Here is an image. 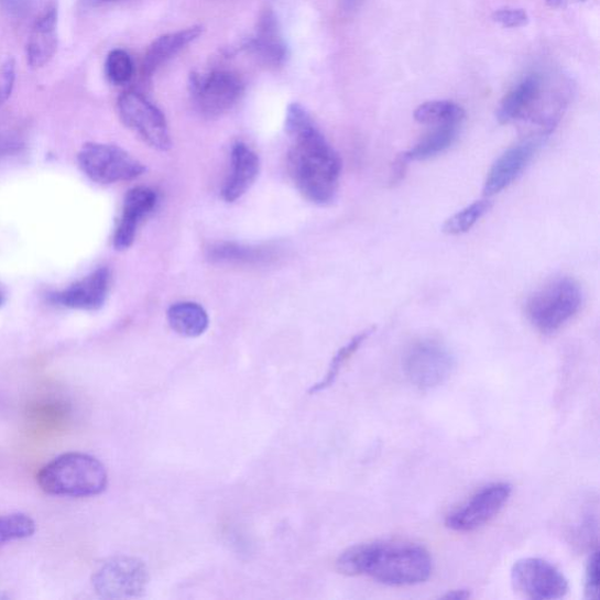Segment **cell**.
Listing matches in <instances>:
<instances>
[{
  "mask_svg": "<svg viewBox=\"0 0 600 600\" xmlns=\"http://www.w3.org/2000/svg\"><path fill=\"white\" fill-rule=\"evenodd\" d=\"M285 127L293 141L287 154L291 178L308 201L316 205L330 204L337 194L341 175L339 154L299 103L288 106Z\"/></svg>",
  "mask_w": 600,
  "mask_h": 600,
  "instance_id": "1",
  "label": "cell"
},
{
  "mask_svg": "<svg viewBox=\"0 0 600 600\" xmlns=\"http://www.w3.org/2000/svg\"><path fill=\"white\" fill-rule=\"evenodd\" d=\"M337 569L342 575L368 576L390 587H411L430 577L433 560L421 545L372 542L343 552L337 560Z\"/></svg>",
  "mask_w": 600,
  "mask_h": 600,
  "instance_id": "2",
  "label": "cell"
},
{
  "mask_svg": "<svg viewBox=\"0 0 600 600\" xmlns=\"http://www.w3.org/2000/svg\"><path fill=\"white\" fill-rule=\"evenodd\" d=\"M108 476L95 457L79 451L65 452L45 465L36 474V483L53 497L89 498L105 492Z\"/></svg>",
  "mask_w": 600,
  "mask_h": 600,
  "instance_id": "3",
  "label": "cell"
},
{
  "mask_svg": "<svg viewBox=\"0 0 600 600\" xmlns=\"http://www.w3.org/2000/svg\"><path fill=\"white\" fill-rule=\"evenodd\" d=\"M583 298L577 281L559 277L535 291L526 301L525 313L539 332L552 335L579 313Z\"/></svg>",
  "mask_w": 600,
  "mask_h": 600,
  "instance_id": "4",
  "label": "cell"
},
{
  "mask_svg": "<svg viewBox=\"0 0 600 600\" xmlns=\"http://www.w3.org/2000/svg\"><path fill=\"white\" fill-rule=\"evenodd\" d=\"M83 173L99 185H113L141 176L145 168L140 161L114 144L90 142L78 154Z\"/></svg>",
  "mask_w": 600,
  "mask_h": 600,
  "instance_id": "5",
  "label": "cell"
},
{
  "mask_svg": "<svg viewBox=\"0 0 600 600\" xmlns=\"http://www.w3.org/2000/svg\"><path fill=\"white\" fill-rule=\"evenodd\" d=\"M151 576L139 558L118 556L109 558L92 576V587L105 599H130L148 591Z\"/></svg>",
  "mask_w": 600,
  "mask_h": 600,
  "instance_id": "6",
  "label": "cell"
},
{
  "mask_svg": "<svg viewBox=\"0 0 600 600\" xmlns=\"http://www.w3.org/2000/svg\"><path fill=\"white\" fill-rule=\"evenodd\" d=\"M456 369V357L446 345L435 339H423L412 345L404 358V372L410 383L423 391L446 383Z\"/></svg>",
  "mask_w": 600,
  "mask_h": 600,
  "instance_id": "7",
  "label": "cell"
},
{
  "mask_svg": "<svg viewBox=\"0 0 600 600\" xmlns=\"http://www.w3.org/2000/svg\"><path fill=\"white\" fill-rule=\"evenodd\" d=\"M122 122L152 149L166 152L172 148L165 116L148 99L137 92H126L118 100Z\"/></svg>",
  "mask_w": 600,
  "mask_h": 600,
  "instance_id": "8",
  "label": "cell"
},
{
  "mask_svg": "<svg viewBox=\"0 0 600 600\" xmlns=\"http://www.w3.org/2000/svg\"><path fill=\"white\" fill-rule=\"evenodd\" d=\"M512 583L521 596L533 600L560 599L569 591L567 577L550 561L535 557L515 563Z\"/></svg>",
  "mask_w": 600,
  "mask_h": 600,
  "instance_id": "9",
  "label": "cell"
},
{
  "mask_svg": "<svg viewBox=\"0 0 600 600\" xmlns=\"http://www.w3.org/2000/svg\"><path fill=\"white\" fill-rule=\"evenodd\" d=\"M190 94L198 112L218 118L230 111L243 95L242 80L228 70H215L206 76L194 75Z\"/></svg>",
  "mask_w": 600,
  "mask_h": 600,
  "instance_id": "10",
  "label": "cell"
},
{
  "mask_svg": "<svg viewBox=\"0 0 600 600\" xmlns=\"http://www.w3.org/2000/svg\"><path fill=\"white\" fill-rule=\"evenodd\" d=\"M512 492V484L505 482L483 487L447 516V528L458 533H470L480 530L481 526L500 514Z\"/></svg>",
  "mask_w": 600,
  "mask_h": 600,
  "instance_id": "11",
  "label": "cell"
},
{
  "mask_svg": "<svg viewBox=\"0 0 600 600\" xmlns=\"http://www.w3.org/2000/svg\"><path fill=\"white\" fill-rule=\"evenodd\" d=\"M543 140L532 138L521 141L503 153L489 171L484 182L483 194L493 196L506 187L524 172L538 152Z\"/></svg>",
  "mask_w": 600,
  "mask_h": 600,
  "instance_id": "12",
  "label": "cell"
},
{
  "mask_svg": "<svg viewBox=\"0 0 600 600\" xmlns=\"http://www.w3.org/2000/svg\"><path fill=\"white\" fill-rule=\"evenodd\" d=\"M109 285L111 272L107 268H100L58 293L50 295V301L72 310L97 312L106 303Z\"/></svg>",
  "mask_w": 600,
  "mask_h": 600,
  "instance_id": "13",
  "label": "cell"
},
{
  "mask_svg": "<svg viewBox=\"0 0 600 600\" xmlns=\"http://www.w3.org/2000/svg\"><path fill=\"white\" fill-rule=\"evenodd\" d=\"M157 205V194L149 187H135L124 196L122 214L117 227L113 246L118 251L130 249L138 228Z\"/></svg>",
  "mask_w": 600,
  "mask_h": 600,
  "instance_id": "14",
  "label": "cell"
},
{
  "mask_svg": "<svg viewBox=\"0 0 600 600\" xmlns=\"http://www.w3.org/2000/svg\"><path fill=\"white\" fill-rule=\"evenodd\" d=\"M260 170L257 152L243 142L236 143L231 152V171L222 192L226 201L232 204L246 195L257 182Z\"/></svg>",
  "mask_w": 600,
  "mask_h": 600,
  "instance_id": "15",
  "label": "cell"
},
{
  "mask_svg": "<svg viewBox=\"0 0 600 600\" xmlns=\"http://www.w3.org/2000/svg\"><path fill=\"white\" fill-rule=\"evenodd\" d=\"M58 11L50 8L35 22L26 45V58L32 68L47 65L58 50Z\"/></svg>",
  "mask_w": 600,
  "mask_h": 600,
  "instance_id": "16",
  "label": "cell"
},
{
  "mask_svg": "<svg viewBox=\"0 0 600 600\" xmlns=\"http://www.w3.org/2000/svg\"><path fill=\"white\" fill-rule=\"evenodd\" d=\"M542 77L531 75L520 81L502 100L498 120L501 123H509L515 120H525L537 98Z\"/></svg>",
  "mask_w": 600,
  "mask_h": 600,
  "instance_id": "17",
  "label": "cell"
},
{
  "mask_svg": "<svg viewBox=\"0 0 600 600\" xmlns=\"http://www.w3.org/2000/svg\"><path fill=\"white\" fill-rule=\"evenodd\" d=\"M203 33V28L193 26L187 30L161 36L150 47L143 62L144 75H152L163 63L175 56L182 48L196 41Z\"/></svg>",
  "mask_w": 600,
  "mask_h": 600,
  "instance_id": "18",
  "label": "cell"
},
{
  "mask_svg": "<svg viewBox=\"0 0 600 600\" xmlns=\"http://www.w3.org/2000/svg\"><path fill=\"white\" fill-rule=\"evenodd\" d=\"M250 47L270 66H279L285 59V46L282 42L276 18L265 12L260 22L258 33L250 42Z\"/></svg>",
  "mask_w": 600,
  "mask_h": 600,
  "instance_id": "19",
  "label": "cell"
},
{
  "mask_svg": "<svg viewBox=\"0 0 600 600\" xmlns=\"http://www.w3.org/2000/svg\"><path fill=\"white\" fill-rule=\"evenodd\" d=\"M172 329L182 337L197 338L209 327V317L205 308L193 302L176 303L167 313Z\"/></svg>",
  "mask_w": 600,
  "mask_h": 600,
  "instance_id": "20",
  "label": "cell"
},
{
  "mask_svg": "<svg viewBox=\"0 0 600 600\" xmlns=\"http://www.w3.org/2000/svg\"><path fill=\"white\" fill-rule=\"evenodd\" d=\"M274 257V249L268 247H246L238 243L221 242L208 249L212 262L233 264H257Z\"/></svg>",
  "mask_w": 600,
  "mask_h": 600,
  "instance_id": "21",
  "label": "cell"
},
{
  "mask_svg": "<svg viewBox=\"0 0 600 600\" xmlns=\"http://www.w3.org/2000/svg\"><path fill=\"white\" fill-rule=\"evenodd\" d=\"M438 129L417 142L415 148L404 154L407 161L427 160L447 151L456 142L459 134V124L436 126Z\"/></svg>",
  "mask_w": 600,
  "mask_h": 600,
  "instance_id": "22",
  "label": "cell"
},
{
  "mask_svg": "<svg viewBox=\"0 0 600 600\" xmlns=\"http://www.w3.org/2000/svg\"><path fill=\"white\" fill-rule=\"evenodd\" d=\"M466 117L465 109L452 101H428L415 109L417 122L435 126L459 124Z\"/></svg>",
  "mask_w": 600,
  "mask_h": 600,
  "instance_id": "23",
  "label": "cell"
},
{
  "mask_svg": "<svg viewBox=\"0 0 600 600\" xmlns=\"http://www.w3.org/2000/svg\"><path fill=\"white\" fill-rule=\"evenodd\" d=\"M372 332L373 329L363 331L345 345V347H342L334 357L329 371H327L323 380L315 384L308 392H310V394H316L331 388L345 363H347L353 357V354L360 349L363 341H366L372 335Z\"/></svg>",
  "mask_w": 600,
  "mask_h": 600,
  "instance_id": "24",
  "label": "cell"
},
{
  "mask_svg": "<svg viewBox=\"0 0 600 600\" xmlns=\"http://www.w3.org/2000/svg\"><path fill=\"white\" fill-rule=\"evenodd\" d=\"M36 530L32 517L22 513L0 516V548L12 541L31 537Z\"/></svg>",
  "mask_w": 600,
  "mask_h": 600,
  "instance_id": "25",
  "label": "cell"
},
{
  "mask_svg": "<svg viewBox=\"0 0 600 600\" xmlns=\"http://www.w3.org/2000/svg\"><path fill=\"white\" fill-rule=\"evenodd\" d=\"M490 207H492V204L488 199L468 206L448 218L444 225V231L448 234H461L469 231L489 211Z\"/></svg>",
  "mask_w": 600,
  "mask_h": 600,
  "instance_id": "26",
  "label": "cell"
},
{
  "mask_svg": "<svg viewBox=\"0 0 600 600\" xmlns=\"http://www.w3.org/2000/svg\"><path fill=\"white\" fill-rule=\"evenodd\" d=\"M134 73V65L130 54L122 50H114L108 54L106 61V75L109 81L116 85L129 83Z\"/></svg>",
  "mask_w": 600,
  "mask_h": 600,
  "instance_id": "27",
  "label": "cell"
},
{
  "mask_svg": "<svg viewBox=\"0 0 600 600\" xmlns=\"http://www.w3.org/2000/svg\"><path fill=\"white\" fill-rule=\"evenodd\" d=\"M493 21L503 28L519 29L530 23V15L523 9H500L493 13Z\"/></svg>",
  "mask_w": 600,
  "mask_h": 600,
  "instance_id": "28",
  "label": "cell"
},
{
  "mask_svg": "<svg viewBox=\"0 0 600 600\" xmlns=\"http://www.w3.org/2000/svg\"><path fill=\"white\" fill-rule=\"evenodd\" d=\"M15 80V64L13 59L0 65V106L10 98Z\"/></svg>",
  "mask_w": 600,
  "mask_h": 600,
  "instance_id": "29",
  "label": "cell"
},
{
  "mask_svg": "<svg viewBox=\"0 0 600 600\" xmlns=\"http://www.w3.org/2000/svg\"><path fill=\"white\" fill-rule=\"evenodd\" d=\"M599 593V554L593 552L589 558L586 574V597L597 599Z\"/></svg>",
  "mask_w": 600,
  "mask_h": 600,
  "instance_id": "30",
  "label": "cell"
},
{
  "mask_svg": "<svg viewBox=\"0 0 600 600\" xmlns=\"http://www.w3.org/2000/svg\"><path fill=\"white\" fill-rule=\"evenodd\" d=\"M469 597H470V592L468 590H452V591H449L447 594L443 596V598H446V599H457V600L467 599Z\"/></svg>",
  "mask_w": 600,
  "mask_h": 600,
  "instance_id": "31",
  "label": "cell"
},
{
  "mask_svg": "<svg viewBox=\"0 0 600 600\" xmlns=\"http://www.w3.org/2000/svg\"><path fill=\"white\" fill-rule=\"evenodd\" d=\"M553 8H567L571 4L583 2V0H547Z\"/></svg>",
  "mask_w": 600,
  "mask_h": 600,
  "instance_id": "32",
  "label": "cell"
},
{
  "mask_svg": "<svg viewBox=\"0 0 600 600\" xmlns=\"http://www.w3.org/2000/svg\"><path fill=\"white\" fill-rule=\"evenodd\" d=\"M86 2L88 4L98 6V4L117 2V0H86Z\"/></svg>",
  "mask_w": 600,
  "mask_h": 600,
  "instance_id": "33",
  "label": "cell"
},
{
  "mask_svg": "<svg viewBox=\"0 0 600 600\" xmlns=\"http://www.w3.org/2000/svg\"><path fill=\"white\" fill-rule=\"evenodd\" d=\"M4 303H6V297H4L3 293H2V291H0V307H2L4 305Z\"/></svg>",
  "mask_w": 600,
  "mask_h": 600,
  "instance_id": "34",
  "label": "cell"
},
{
  "mask_svg": "<svg viewBox=\"0 0 600 600\" xmlns=\"http://www.w3.org/2000/svg\"><path fill=\"white\" fill-rule=\"evenodd\" d=\"M345 3H347L348 7H353L356 4V0H345Z\"/></svg>",
  "mask_w": 600,
  "mask_h": 600,
  "instance_id": "35",
  "label": "cell"
}]
</instances>
